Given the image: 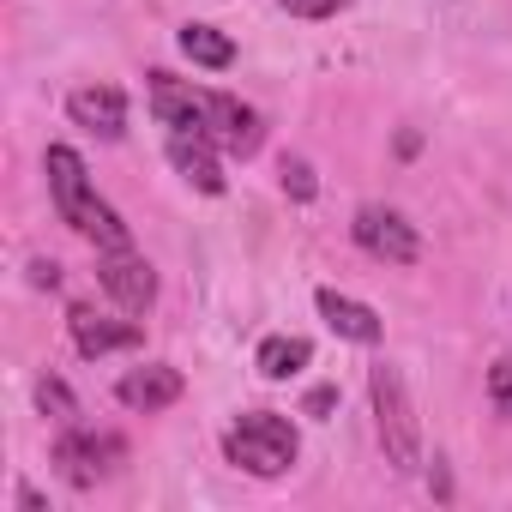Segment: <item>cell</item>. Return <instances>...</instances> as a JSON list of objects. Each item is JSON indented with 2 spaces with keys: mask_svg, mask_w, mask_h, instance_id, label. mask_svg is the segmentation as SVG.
<instances>
[{
  "mask_svg": "<svg viewBox=\"0 0 512 512\" xmlns=\"http://www.w3.org/2000/svg\"><path fill=\"white\" fill-rule=\"evenodd\" d=\"M43 175H49V199H55V211H61L67 229H79L97 253H109V247H133L127 223L115 217V205L97 199V187H91V175H85V157H79L73 145H49Z\"/></svg>",
  "mask_w": 512,
  "mask_h": 512,
  "instance_id": "6da1fadb",
  "label": "cell"
},
{
  "mask_svg": "<svg viewBox=\"0 0 512 512\" xmlns=\"http://www.w3.org/2000/svg\"><path fill=\"white\" fill-rule=\"evenodd\" d=\"M368 398H374V434H380V452L398 476H416L422 470V422H416V404H410V386L392 362H374L368 368Z\"/></svg>",
  "mask_w": 512,
  "mask_h": 512,
  "instance_id": "7a4b0ae2",
  "label": "cell"
},
{
  "mask_svg": "<svg viewBox=\"0 0 512 512\" xmlns=\"http://www.w3.org/2000/svg\"><path fill=\"white\" fill-rule=\"evenodd\" d=\"M223 458L235 464V470H247V476H290L296 470V458H302V434H296V422L290 416H278V410H247V416H235V428L223 434Z\"/></svg>",
  "mask_w": 512,
  "mask_h": 512,
  "instance_id": "3957f363",
  "label": "cell"
},
{
  "mask_svg": "<svg viewBox=\"0 0 512 512\" xmlns=\"http://www.w3.org/2000/svg\"><path fill=\"white\" fill-rule=\"evenodd\" d=\"M121 458H127L121 434H97V428H79V422H67L61 440H55V464L73 488H97L103 476H115Z\"/></svg>",
  "mask_w": 512,
  "mask_h": 512,
  "instance_id": "277c9868",
  "label": "cell"
},
{
  "mask_svg": "<svg viewBox=\"0 0 512 512\" xmlns=\"http://www.w3.org/2000/svg\"><path fill=\"white\" fill-rule=\"evenodd\" d=\"M350 235H356L362 253H374V260H386V266H416V260H422L416 223H410L404 211H392V205H362V211L350 217Z\"/></svg>",
  "mask_w": 512,
  "mask_h": 512,
  "instance_id": "5b68a950",
  "label": "cell"
},
{
  "mask_svg": "<svg viewBox=\"0 0 512 512\" xmlns=\"http://www.w3.org/2000/svg\"><path fill=\"white\" fill-rule=\"evenodd\" d=\"M97 284H103L127 314H145V308L157 302V272H151L145 253H133V247H109V253H97Z\"/></svg>",
  "mask_w": 512,
  "mask_h": 512,
  "instance_id": "8992f818",
  "label": "cell"
},
{
  "mask_svg": "<svg viewBox=\"0 0 512 512\" xmlns=\"http://www.w3.org/2000/svg\"><path fill=\"white\" fill-rule=\"evenodd\" d=\"M181 392H187V380H181V368H169V362H145V368H127V374L115 380V398H121L127 410H139V416L169 410Z\"/></svg>",
  "mask_w": 512,
  "mask_h": 512,
  "instance_id": "52a82bcc",
  "label": "cell"
},
{
  "mask_svg": "<svg viewBox=\"0 0 512 512\" xmlns=\"http://www.w3.org/2000/svg\"><path fill=\"white\" fill-rule=\"evenodd\" d=\"M67 115H73V127H85V133H97V139H121V133H127V97H121L115 85H85V91H73V97H67Z\"/></svg>",
  "mask_w": 512,
  "mask_h": 512,
  "instance_id": "ba28073f",
  "label": "cell"
},
{
  "mask_svg": "<svg viewBox=\"0 0 512 512\" xmlns=\"http://www.w3.org/2000/svg\"><path fill=\"white\" fill-rule=\"evenodd\" d=\"M217 151H223V145H211L205 133H169V163H175V175H181L187 187H199V193H223V187H229Z\"/></svg>",
  "mask_w": 512,
  "mask_h": 512,
  "instance_id": "9c48e42d",
  "label": "cell"
},
{
  "mask_svg": "<svg viewBox=\"0 0 512 512\" xmlns=\"http://www.w3.org/2000/svg\"><path fill=\"white\" fill-rule=\"evenodd\" d=\"M314 308H320V320H326L338 338H350V344H380V338H386V320H380L368 302L344 296V290H314Z\"/></svg>",
  "mask_w": 512,
  "mask_h": 512,
  "instance_id": "30bf717a",
  "label": "cell"
},
{
  "mask_svg": "<svg viewBox=\"0 0 512 512\" xmlns=\"http://www.w3.org/2000/svg\"><path fill=\"white\" fill-rule=\"evenodd\" d=\"M67 326H73L79 356H109V350H133V344H139V326H133V320H103V314H91V308H73Z\"/></svg>",
  "mask_w": 512,
  "mask_h": 512,
  "instance_id": "8fae6325",
  "label": "cell"
},
{
  "mask_svg": "<svg viewBox=\"0 0 512 512\" xmlns=\"http://www.w3.org/2000/svg\"><path fill=\"white\" fill-rule=\"evenodd\" d=\"M253 362H260V374H266V380H290V374H302V368L314 362V344H308V338L278 332V338H266V344H260V356H253Z\"/></svg>",
  "mask_w": 512,
  "mask_h": 512,
  "instance_id": "7c38bea8",
  "label": "cell"
},
{
  "mask_svg": "<svg viewBox=\"0 0 512 512\" xmlns=\"http://www.w3.org/2000/svg\"><path fill=\"white\" fill-rule=\"evenodd\" d=\"M181 55H187L193 67H205V73H223V67L235 61V43H229L217 25H181Z\"/></svg>",
  "mask_w": 512,
  "mask_h": 512,
  "instance_id": "4fadbf2b",
  "label": "cell"
},
{
  "mask_svg": "<svg viewBox=\"0 0 512 512\" xmlns=\"http://www.w3.org/2000/svg\"><path fill=\"white\" fill-rule=\"evenodd\" d=\"M37 404H43V416H55V422H73L79 416V404H73V392L49 374V380H37Z\"/></svg>",
  "mask_w": 512,
  "mask_h": 512,
  "instance_id": "5bb4252c",
  "label": "cell"
},
{
  "mask_svg": "<svg viewBox=\"0 0 512 512\" xmlns=\"http://www.w3.org/2000/svg\"><path fill=\"white\" fill-rule=\"evenodd\" d=\"M488 404H494V416L512 422V356H500V362L488 368Z\"/></svg>",
  "mask_w": 512,
  "mask_h": 512,
  "instance_id": "9a60e30c",
  "label": "cell"
},
{
  "mask_svg": "<svg viewBox=\"0 0 512 512\" xmlns=\"http://www.w3.org/2000/svg\"><path fill=\"white\" fill-rule=\"evenodd\" d=\"M284 193H290V199H302V205L320 193V181H314V169H308L302 157H284Z\"/></svg>",
  "mask_w": 512,
  "mask_h": 512,
  "instance_id": "2e32d148",
  "label": "cell"
},
{
  "mask_svg": "<svg viewBox=\"0 0 512 512\" xmlns=\"http://www.w3.org/2000/svg\"><path fill=\"white\" fill-rule=\"evenodd\" d=\"M284 13H296V19H338L350 0H278Z\"/></svg>",
  "mask_w": 512,
  "mask_h": 512,
  "instance_id": "e0dca14e",
  "label": "cell"
},
{
  "mask_svg": "<svg viewBox=\"0 0 512 512\" xmlns=\"http://www.w3.org/2000/svg\"><path fill=\"white\" fill-rule=\"evenodd\" d=\"M31 284H37V290H61V266H55V260H37V266H31Z\"/></svg>",
  "mask_w": 512,
  "mask_h": 512,
  "instance_id": "ac0fdd59",
  "label": "cell"
},
{
  "mask_svg": "<svg viewBox=\"0 0 512 512\" xmlns=\"http://www.w3.org/2000/svg\"><path fill=\"white\" fill-rule=\"evenodd\" d=\"M332 404H338V386H314L308 392V416H326Z\"/></svg>",
  "mask_w": 512,
  "mask_h": 512,
  "instance_id": "d6986e66",
  "label": "cell"
}]
</instances>
